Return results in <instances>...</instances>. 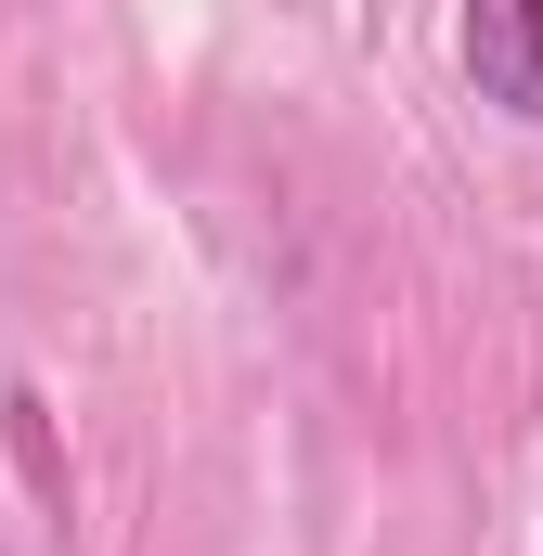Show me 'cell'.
Returning <instances> with one entry per match:
<instances>
[{"label":"cell","mask_w":543,"mask_h":556,"mask_svg":"<svg viewBox=\"0 0 543 556\" xmlns=\"http://www.w3.org/2000/svg\"><path fill=\"white\" fill-rule=\"evenodd\" d=\"M453 52H466L479 104L543 130V0H453Z\"/></svg>","instance_id":"6da1fadb"}]
</instances>
